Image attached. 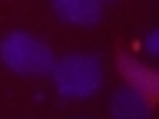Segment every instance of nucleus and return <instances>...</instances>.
<instances>
[{
    "mask_svg": "<svg viewBox=\"0 0 159 119\" xmlns=\"http://www.w3.org/2000/svg\"><path fill=\"white\" fill-rule=\"evenodd\" d=\"M53 60L57 56H53L50 43L33 37V33H27V30H10V33L0 37V63L13 76H23V79L50 76Z\"/></svg>",
    "mask_w": 159,
    "mask_h": 119,
    "instance_id": "f257e3e1",
    "label": "nucleus"
},
{
    "mask_svg": "<svg viewBox=\"0 0 159 119\" xmlns=\"http://www.w3.org/2000/svg\"><path fill=\"white\" fill-rule=\"evenodd\" d=\"M50 76L60 99H89L103 86V60L96 53H66L53 60Z\"/></svg>",
    "mask_w": 159,
    "mask_h": 119,
    "instance_id": "f03ea898",
    "label": "nucleus"
},
{
    "mask_svg": "<svg viewBox=\"0 0 159 119\" xmlns=\"http://www.w3.org/2000/svg\"><path fill=\"white\" fill-rule=\"evenodd\" d=\"M50 7L70 27H96L103 20V3L96 0H50Z\"/></svg>",
    "mask_w": 159,
    "mask_h": 119,
    "instance_id": "7ed1b4c3",
    "label": "nucleus"
},
{
    "mask_svg": "<svg viewBox=\"0 0 159 119\" xmlns=\"http://www.w3.org/2000/svg\"><path fill=\"white\" fill-rule=\"evenodd\" d=\"M109 112L116 119H146L152 112V96H146L133 86H123L109 96Z\"/></svg>",
    "mask_w": 159,
    "mask_h": 119,
    "instance_id": "20e7f679",
    "label": "nucleus"
},
{
    "mask_svg": "<svg viewBox=\"0 0 159 119\" xmlns=\"http://www.w3.org/2000/svg\"><path fill=\"white\" fill-rule=\"evenodd\" d=\"M119 76L126 79V86L139 89L146 96H156L159 93V73L152 66H146V63H139L136 56H129V53L119 56Z\"/></svg>",
    "mask_w": 159,
    "mask_h": 119,
    "instance_id": "39448f33",
    "label": "nucleus"
},
{
    "mask_svg": "<svg viewBox=\"0 0 159 119\" xmlns=\"http://www.w3.org/2000/svg\"><path fill=\"white\" fill-rule=\"evenodd\" d=\"M143 50H146L149 56H156V53H159V30H149L146 37H143Z\"/></svg>",
    "mask_w": 159,
    "mask_h": 119,
    "instance_id": "423d86ee",
    "label": "nucleus"
},
{
    "mask_svg": "<svg viewBox=\"0 0 159 119\" xmlns=\"http://www.w3.org/2000/svg\"><path fill=\"white\" fill-rule=\"evenodd\" d=\"M96 3H113V0H96Z\"/></svg>",
    "mask_w": 159,
    "mask_h": 119,
    "instance_id": "0eeeda50",
    "label": "nucleus"
}]
</instances>
